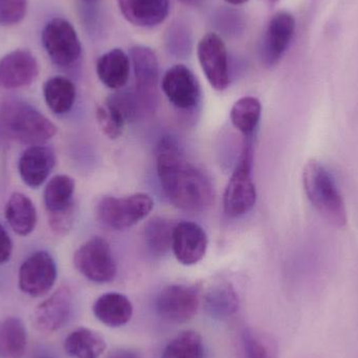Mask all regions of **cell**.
<instances>
[{"instance_id": "obj_23", "label": "cell", "mask_w": 358, "mask_h": 358, "mask_svg": "<svg viewBox=\"0 0 358 358\" xmlns=\"http://www.w3.org/2000/svg\"><path fill=\"white\" fill-rule=\"evenodd\" d=\"M6 219L19 236H27L37 224V210L33 201L22 193H13L6 204Z\"/></svg>"}, {"instance_id": "obj_22", "label": "cell", "mask_w": 358, "mask_h": 358, "mask_svg": "<svg viewBox=\"0 0 358 358\" xmlns=\"http://www.w3.org/2000/svg\"><path fill=\"white\" fill-rule=\"evenodd\" d=\"M203 300L204 308L213 319H229L239 310V298L229 282L213 284L204 294Z\"/></svg>"}, {"instance_id": "obj_27", "label": "cell", "mask_w": 358, "mask_h": 358, "mask_svg": "<svg viewBox=\"0 0 358 358\" xmlns=\"http://www.w3.org/2000/svg\"><path fill=\"white\" fill-rule=\"evenodd\" d=\"M243 358H278L277 340L268 332L256 328H248L242 334Z\"/></svg>"}, {"instance_id": "obj_38", "label": "cell", "mask_w": 358, "mask_h": 358, "mask_svg": "<svg viewBox=\"0 0 358 358\" xmlns=\"http://www.w3.org/2000/svg\"><path fill=\"white\" fill-rule=\"evenodd\" d=\"M265 3L268 4V6H275V3L280 1V0H263Z\"/></svg>"}, {"instance_id": "obj_24", "label": "cell", "mask_w": 358, "mask_h": 358, "mask_svg": "<svg viewBox=\"0 0 358 358\" xmlns=\"http://www.w3.org/2000/svg\"><path fill=\"white\" fill-rule=\"evenodd\" d=\"M106 341L88 328L73 330L64 341V350L75 358H100L106 350Z\"/></svg>"}, {"instance_id": "obj_4", "label": "cell", "mask_w": 358, "mask_h": 358, "mask_svg": "<svg viewBox=\"0 0 358 358\" xmlns=\"http://www.w3.org/2000/svg\"><path fill=\"white\" fill-rule=\"evenodd\" d=\"M252 145L250 141H246L223 195L224 213L231 218L248 214L256 204L257 191L252 180Z\"/></svg>"}, {"instance_id": "obj_40", "label": "cell", "mask_w": 358, "mask_h": 358, "mask_svg": "<svg viewBox=\"0 0 358 358\" xmlns=\"http://www.w3.org/2000/svg\"><path fill=\"white\" fill-rule=\"evenodd\" d=\"M2 134V129H1V125H0V136H1Z\"/></svg>"}, {"instance_id": "obj_2", "label": "cell", "mask_w": 358, "mask_h": 358, "mask_svg": "<svg viewBox=\"0 0 358 358\" xmlns=\"http://www.w3.org/2000/svg\"><path fill=\"white\" fill-rule=\"evenodd\" d=\"M2 134L27 146L44 145L56 136L57 127L35 107L22 100H8L0 107Z\"/></svg>"}, {"instance_id": "obj_5", "label": "cell", "mask_w": 358, "mask_h": 358, "mask_svg": "<svg viewBox=\"0 0 358 358\" xmlns=\"http://www.w3.org/2000/svg\"><path fill=\"white\" fill-rule=\"evenodd\" d=\"M153 200L148 194L136 193L125 197L105 196L96 206L98 220L110 229H129L146 218L153 208Z\"/></svg>"}, {"instance_id": "obj_17", "label": "cell", "mask_w": 358, "mask_h": 358, "mask_svg": "<svg viewBox=\"0 0 358 358\" xmlns=\"http://www.w3.org/2000/svg\"><path fill=\"white\" fill-rule=\"evenodd\" d=\"M73 307V296L69 287H60L34 311V327L42 334L58 331L69 320Z\"/></svg>"}, {"instance_id": "obj_39", "label": "cell", "mask_w": 358, "mask_h": 358, "mask_svg": "<svg viewBox=\"0 0 358 358\" xmlns=\"http://www.w3.org/2000/svg\"><path fill=\"white\" fill-rule=\"evenodd\" d=\"M84 1H86V2H94V1H96V0H84Z\"/></svg>"}, {"instance_id": "obj_30", "label": "cell", "mask_w": 358, "mask_h": 358, "mask_svg": "<svg viewBox=\"0 0 358 358\" xmlns=\"http://www.w3.org/2000/svg\"><path fill=\"white\" fill-rule=\"evenodd\" d=\"M163 358H204L203 341L193 330L180 332L167 345Z\"/></svg>"}, {"instance_id": "obj_34", "label": "cell", "mask_w": 358, "mask_h": 358, "mask_svg": "<svg viewBox=\"0 0 358 358\" xmlns=\"http://www.w3.org/2000/svg\"><path fill=\"white\" fill-rule=\"evenodd\" d=\"M13 252V242L3 225L0 223V265L10 260Z\"/></svg>"}, {"instance_id": "obj_7", "label": "cell", "mask_w": 358, "mask_h": 358, "mask_svg": "<svg viewBox=\"0 0 358 358\" xmlns=\"http://www.w3.org/2000/svg\"><path fill=\"white\" fill-rule=\"evenodd\" d=\"M73 265L83 277L94 283H108L117 273L110 246L101 237H92L76 250Z\"/></svg>"}, {"instance_id": "obj_21", "label": "cell", "mask_w": 358, "mask_h": 358, "mask_svg": "<svg viewBox=\"0 0 358 358\" xmlns=\"http://www.w3.org/2000/svg\"><path fill=\"white\" fill-rule=\"evenodd\" d=\"M94 317L111 328L126 325L134 315L131 301L119 292L103 294L94 302L92 307Z\"/></svg>"}, {"instance_id": "obj_6", "label": "cell", "mask_w": 358, "mask_h": 358, "mask_svg": "<svg viewBox=\"0 0 358 358\" xmlns=\"http://www.w3.org/2000/svg\"><path fill=\"white\" fill-rule=\"evenodd\" d=\"M75 189V180L69 176H55L46 185L44 206L48 225L55 235L63 237L73 229L76 216Z\"/></svg>"}, {"instance_id": "obj_31", "label": "cell", "mask_w": 358, "mask_h": 358, "mask_svg": "<svg viewBox=\"0 0 358 358\" xmlns=\"http://www.w3.org/2000/svg\"><path fill=\"white\" fill-rule=\"evenodd\" d=\"M96 120L103 134L110 140L120 138L128 123L121 109L108 99L104 105H101L96 109Z\"/></svg>"}, {"instance_id": "obj_3", "label": "cell", "mask_w": 358, "mask_h": 358, "mask_svg": "<svg viewBox=\"0 0 358 358\" xmlns=\"http://www.w3.org/2000/svg\"><path fill=\"white\" fill-rule=\"evenodd\" d=\"M303 185L317 212L330 224L344 229L348 223L344 199L329 172L320 162H307L303 170Z\"/></svg>"}, {"instance_id": "obj_19", "label": "cell", "mask_w": 358, "mask_h": 358, "mask_svg": "<svg viewBox=\"0 0 358 358\" xmlns=\"http://www.w3.org/2000/svg\"><path fill=\"white\" fill-rule=\"evenodd\" d=\"M124 18L134 27L151 29L169 16L170 0H117Z\"/></svg>"}, {"instance_id": "obj_36", "label": "cell", "mask_w": 358, "mask_h": 358, "mask_svg": "<svg viewBox=\"0 0 358 358\" xmlns=\"http://www.w3.org/2000/svg\"><path fill=\"white\" fill-rule=\"evenodd\" d=\"M225 2H227L229 4H231V6H241V4L246 3V2L250 1V0H224Z\"/></svg>"}, {"instance_id": "obj_26", "label": "cell", "mask_w": 358, "mask_h": 358, "mask_svg": "<svg viewBox=\"0 0 358 358\" xmlns=\"http://www.w3.org/2000/svg\"><path fill=\"white\" fill-rule=\"evenodd\" d=\"M27 328L18 317L0 322V358H23L27 351Z\"/></svg>"}, {"instance_id": "obj_10", "label": "cell", "mask_w": 358, "mask_h": 358, "mask_svg": "<svg viewBox=\"0 0 358 358\" xmlns=\"http://www.w3.org/2000/svg\"><path fill=\"white\" fill-rule=\"evenodd\" d=\"M200 305V289L196 286H167L157 298L159 317L170 323L181 324L195 317Z\"/></svg>"}, {"instance_id": "obj_1", "label": "cell", "mask_w": 358, "mask_h": 358, "mask_svg": "<svg viewBox=\"0 0 358 358\" xmlns=\"http://www.w3.org/2000/svg\"><path fill=\"white\" fill-rule=\"evenodd\" d=\"M157 169L163 191L180 210L202 212L214 201L210 178L185 157L178 143L165 136L157 147Z\"/></svg>"}, {"instance_id": "obj_33", "label": "cell", "mask_w": 358, "mask_h": 358, "mask_svg": "<svg viewBox=\"0 0 358 358\" xmlns=\"http://www.w3.org/2000/svg\"><path fill=\"white\" fill-rule=\"evenodd\" d=\"M27 8V0H0V25L10 27L21 22Z\"/></svg>"}, {"instance_id": "obj_9", "label": "cell", "mask_w": 358, "mask_h": 358, "mask_svg": "<svg viewBox=\"0 0 358 358\" xmlns=\"http://www.w3.org/2000/svg\"><path fill=\"white\" fill-rule=\"evenodd\" d=\"M197 56L202 71L214 90L223 92L231 83L227 46L217 34L208 33L198 42Z\"/></svg>"}, {"instance_id": "obj_16", "label": "cell", "mask_w": 358, "mask_h": 358, "mask_svg": "<svg viewBox=\"0 0 358 358\" xmlns=\"http://www.w3.org/2000/svg\"><path fill=\"white\" fill-rule=\"evenodd\" d=\"M208 239L206 231L191 221L176 223L172 236V250L179 263L185 266L197 264L206 256Z\"/></svg>"}, {"instance_id": "obj_18", "label": "cell", "mask_w": 358, "mask_h": 358, "mask_svg": "<svg viewBox=\"0 0 358 358\" xmlns=\"http://www.w3.org/2000/svg\"><path fill=\"white\" fill-rule=\"evenodd\" d=\"M55 165L56 155L50 147L44 145L29 146L19 159V174L25 185L36 189L43 185Z\"/></svg>"}, {"instance_id": "obj_13", "label": "cell", "mask_w": 358, "mask_h": 358, "mask_svg": "<svg viewBox=\"0 0 358 358\" xmlns=\"http://www.w3.org/2000/svg\"><path fill=\"white\" fill-rule=\"evenodd\" d=\"M129 58L136 77V92L146 108H151L157 101L159 80V58L152 48L145 45H136L130 48Z\"/></svg>"}, {"instance_id": "obj_35", "label": "cell", "mask_w": 358, "mask_h": 358, "mask_svg": "<svg viewBox=\"0 0 358 358\" xmlns=\"http://www.w3.org/2000/svg\"><path fill=\"white\" fill-rule=\"evenodd\" d=\"M107 358H141L140 355L130 349H117L109 353Z\"/></svg>"}, {"instance_id": "obj_20", "label": "cell", "mask_w": 358, "mask_h": 358, "mask_svg": "<svg viewBox=\"0 0 358 358\" xmlns=\"http://www.w3.org/2000/svg\"><path fill=\"white\" fill-rule=\"evenodd\" d=\"M130 58L121 48H113L96 61V75L110 90H119L127 84L130 76Z\"/></svg>"}, {"instance_id": "obj_32", "label": "cell", "mask_w": 358, "mask_h": 358, "mask_svg": "<svg viewBox=\"0 0 358 358\" xmlns=\"http://www.w3.org/2000/svg\"><path fill=\"white\" fill-rule=\"evenodd\" d=\"M166 44L170 54L178 58H185L192 50V35L185 23L174 22L170 25L166 37Z\"/></svg>"}, {"instance_id": "obj_28", "label": "cell", "mask_w": 358, "mask_h": 358, "mask_svg": "<svg viewBox=\"0 0 358 358\" xmlns=\"http://www.w3.org/2000/svg\"><path fill=\"white\" fill-rule=\"evenodd\" d=\"M262 106L255 96L239 99L231 107V121L234 127L248 136L256 130L261 119Z\"/></svg>"}, {"instance_id": "obj_25", "label": "cell", "mask_w": 358, "mask_h": 358, "mask_svg": "<svg viewBox=\"0 0 358 358\" xmlns=\"http://www.w3.org/2000/svg\"><path fill=\"white\" fill-rule=\"evenodd\" d=\"M44 99L48 108L56 115H65L73 108L76 101V86L69 78L56 76L44 83Z\"/></svg>"}, {"instance_id": "obj_12", "label": "cell", "mask_w": 358, "mask_h": 358, "mask_svg": "<svg viewBox=\"0 0 358 358\" xmlns=\"http://www.w3.org/2000/svg\"><path fill=\"white\" fill-rule=\"evenodd\" d=\"M296 31V19L288 12L277 13L271 17L261 43V59L266 67H273L287 52Z\"/></svg>"}, {"instance_id": "obj_37", "label": "cell", "mask_w": 358, "mask_h": 358, "mask_svg": "<svg viewBox=\"0 0 358 358\" xmlns=\"http://www.w3.org/2000/svg\"><path fill=\"white\" fill-rule=\"evenodd\" d=\"M179 1H180L181 3L185 4V6H195L199 4L201 0H179Z\"/></svg>"}, {"instance_id": "obj_15", "label": "cell", "mask_w": 358, "mask_h": 358, "mask_svg": "<svg viewBox=\"0 0 358 358\" xmlns=\"http://www.w3.org/2000/svg\"><path fill=\"white\" fill-rule=\"evenodd\" d=\"M39 73V64L29 50H15L0 59V90L31 85Z\"/></svg>"}, {"instance_id": "obj_29", "label": "cell", "mask_w": 358, "mask_h": 358, "mask_svg": "<svg viewBox=\"0 0 358 358\" xmlns=\"http://www.w3.org/2000/svg\"><path fill=\"white\" fill-rule=\"evenodd\" d=\"M174 227L171 221L162 217L148 221L145 227V242L155 256H164L171 250Z\"/></svg>"}, {"instance_id": "obj_14", "label": "cell", "mask_w": 358, "mask_h": 358, "mask_svg": "<svg viewBox=\"0 0 358 358\" xmlns=\"http://www.w3.org/2000/svg\"><path fill=\"white\" fill-rule=\"evenodd\" d=\"M162 87L168 100L176 108L185 110L194 108L201 98V88L197 78L183 64L174 65L166 71Z\"/></svg>"}, {"instance_id": "obj_11", "label": "cell", "mask_w": 358, "mask_h": 358, "mask_svg": "<svg viewBox=\"0 0 358 358\" xmlns=\"http://www.w3.org/2000/svg\"><path fill=\"white\" fill-rule=\"evenodd\" d=\"M57 265L48 252H36L21 264L18 285L21 292L33 298L48 294L56 283Z\"/></svg>"}, {"instance_id": "obj_8", "label": "cell", "mask_w": 358, "mask_h": 358, "mask_svg": "<svg viewBox=\"0 0 358 358\" xmlns=\"http://www.w3.org/2000/svg\"><path fill=\"white\" fill-rule=\"evenodd\" d=\"M42 45L50 60L60 67L71 66L81 57V42L75 27L61 17L46 23L42 31Z\"/></svg>"}]
</instances>
